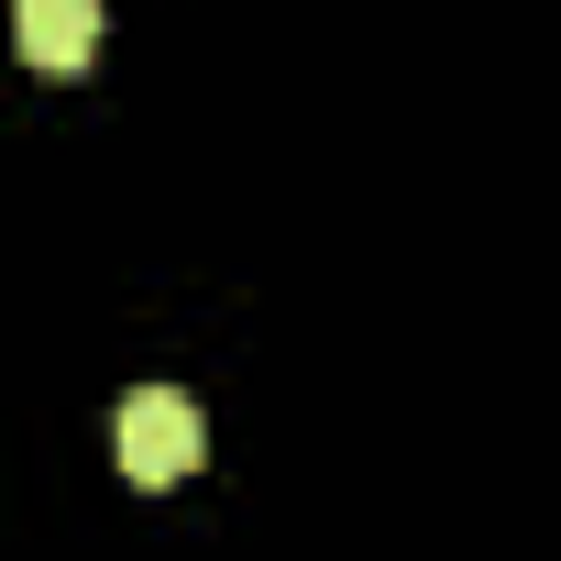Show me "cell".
<instances>
[{"label":"cell","instance_id":"obj_1","mask_svg":"<svg viewBox=\"0 0 561 561\" xmlns=\"http://www.w3.org/2000/svg\"><path fill=\"white\" fill-rule=\"evenodd\" d=\"M198 451H209V419H198L187 386H133L122 397V473L133 484H176V473H198Z\"/></svg>","mask_w":561,"mask_h":561},{"label":"cell","instance_id":"obj_2","mask_svg":"<svg viewBox=\"0 0 561 561\" xmlns=\"http://www.w3.org/2000/svg\"><path fill=\"white\" fill-rule=\"evenodd\" d=\"M100 0H12V45H23V67H45V78H78L89 56H100Z\"/></svg>","mask_w":561,"mask_h":561}]
</instances>
